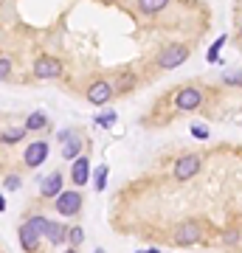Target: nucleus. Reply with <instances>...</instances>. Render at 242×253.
<instances>
[{"mask_svg":"<svg viewBox=\"0 0 242 253\" xmlns=\"http://www.w3.org/2000/svg\"><path fill=\"white\" fill-rule=\"evenodd\" d=\"M9 73H11V59L9 56H0V82L9 79Z\"/></svg>","mask_w":242,"mask_h":253,"instance_id":"nucleus-22","label":"nucleus"},{"mask_svg":"<svg viewBox=\"0 0 242 253\" xmlns=\"http://www.w3.org/2000/svg\"><path fill=\"white\" fill-rule=\"evenodd\" d=\"M237 34H240V37H242V23H240V28H237Z\"/></svg>","mask_w":242,"mask_h":253,"instance_id":"nucleus-31","label":"nucleus"},{"mask_svg":"<svg viewBox=\"0 0 242 253\" xmlns=\"http://www.w3.org/2000/svg\"><path fill=\"white\" fill-rule=\"evenodd\" d=\"M225 84H242V73H237V76H225Z\"/></svg>","mask_w":242,"mask_h":253,"instance_id":"nucleus-27","label":"nucleus"},{"mask_svg":"<svg viewBox=\"0 0 242 253\" xmlns=\"http://www.w3.org/2000/svg\"><path fill=\"white\" fill-rule=\"evenodd\" d=\"M116 121H118L116 113H101V116H96V124L99 126H110V124H116Z\"/></svg>","mask_w":242,"mask_h":253,"instance_id":"nucleus-20","label":"nucleus"},{"mask_svg":"<svg viewBox=\"0 0 242 253\" xmlns=\"http://www.w3.org/2000/svg\"><path fill=\"white\" fill-rule=\"evenodd\" d=\"M223 42H225V37H220L214 45H211V51H208V62H217V54H220V48H223Z\"/></svg>","mask_w":242,"mask_h":253,"instance_id":"nucleus-23","label":"nucleus"},{"mask_svg":"<svg viewBox=\"0 0 242 253\" xmlns=\"http://www.w3.org/2000/svg\"><path fill=\"white\" fill-rule=\"evenodd\" d=\"M166 3L169 0H138V9H141V14H161Z\"/></svg>","mask_w":242,"mask_h":253,"instance_id":"nucleus-16","label":"nucleus"},{"mask_svg":"<svg viewBox=\"0 0 242 253\" xmlns=\"http://www.w3.org/2000/svg\"><path fill=\"white\" fill-rule=\"evenodd\" d=\"M48 126H51V121H48L45 113H31V116L26 118V129L28 132H40V129H48Z\"/></svg>","mask_w":242,"mask_h":253,"instance_id":"nucleus-13","label":"nucleus"},{"mask_svg":"<svg viewBox=\"0 0 242 253\" xmlns=\"http://www.w3.org/2000/svg\"><path fill=\"white\" fill-rule=\"evenodd\" d=\"M107 166H99L96 169V191H104V183H107Z\"/></svg>","mask_w":242,"mask_h":253,"instance_id":"nucleus-19","label":"nucleus"},{"mask_svg":"<svg viewBox=\"0 0 242 253\" xmlns=\"http://www.w3.org/2000/svg\"><path fill=\"white\" fill-rule=\"evenodd\" d=\"M138 253H144V251H138Z\"/></svg>","mask_w":242,"mask_h":253,"instance_id":"nucleus-34","label":"nucleus"},{"mask_svg":"<svg viewBox=\"0 0 242 253\" xmlns=\"http://www.w3.org/2000/svg\"><path fill=\"white\" fill-rule=\"evenodd\" d=\"M192 135L197 138V141H208V135H211V132H208V126L194 124V126H192Z\"/></svg>","mask_w":242,"mask_h":253,"instance_id":"nucleus-21","label":"nucleus"},{"mask_svg":"<svg viewBox=\"0 0 242 253\" xmlns=\"http://www.w3.org/2000/svg\"><path fill=\"white\" fill-rule=\"evenodd\" d=\"M133 84H135V76H133V73H127L124 79H121V84H118V90H130Z\"/></svg>","mask_w":242,"mask_h":253,"instance_id":"nucleus-24","label":"nucleus"},{"mask_svg":"<svg viewBox=\"0 0 242 253\" xmlns=\"http://www.w3.org/2000/svg\"><path fill=\"white\" fill-rule=\"evenodd\" d=\"M56 214H62V217H76L82 211V191L73 189V191H62L59 197H56Z\"/></svg>","mask_w":242,"mask_h":253,"instance_id":"nucleus-5","label":"nucleus"},{"mask_svg":"<svg viewBox=\"0 0 242 253\" xmlns=\"http://www.w3.org/2000/svg\"><path fill=\"white\" fill-rule=\"evenodd\" d=\"M68 242H71V248H79V245L85 242V231H82L79 225L71 228V231H68Z\"/></svg>","mask_w":242,"mask_h":253,"instance_id":"nucleus-18","label":"nucleus"},{"mask_svg":"<svg viewBox=\"0 0 242 253\" xmlns=\"http://www.w3.org/2000/svg\"><path fill=\"white\" fill-rule=\"evenodd\" d=\"M200 104H203V90H197V87H183V90L175 96V107H178L180 113H194Z\"/></svg>","mask_w":242,"mask_h":253,"instance_id":"nucleus-7","label":"nucleus"},{"mask_svg":"<svg viewBox=\"0 0 242 253\" xmlns=\"http://www.w3.org/2000/svg\"><path fill=\"white\" fill-rule=\"evenodd\" d=\"M40 239H43V234L34 231L28 222L20 225V245H23V251H26V253H34L37 248H40Z\"/></svg>","mask_w":242,"mask_h":253,"instance_id":"nucleus-9","label":"nucleus"},{"mask_svg":"<svg viewBox=\"0 0 242 253\" xmlns=\"http://www.w3.org/2000/svg\"><path fill=\"white\" fill-rule=\"evenodd\" d=\"M26 222H28L31 228H34V231H40L43 236H45V231H48V225H51V219L43 217V214H31V217H28Z\"/></svg>","mask_w":242,"mask_h":253,"instance_id":"nucleus-17","label":"nucleus"},{"mask_svg":"<svg viewBox=\"0 0 242 253\" xmlns=\"http://www.w3.org/2000/svg\"><path fill=\"white\" fill-rule=\"evenodd\" d=\"M223 242H225V245H237V242H240V234H237V231H225Z\"/></svg>","mask_w":242,"mask_h":253,"instance_id":"nucleus-25","label":"nucleus"},{"mask_svg":"<svg viewBox=\"0 0 242 253\" xmlns=\"http://www.w3.org/2000/svg\"><path fill=\"white\" fill-rule=\"evenodd\" d=\"M65 253H76V248H71V251H65Z\"/></svg>","mask_w":242,"mask_h":253,"instance_id":"nucleus-33","label":"nucleus"},{"mask_svg":"<svg viewBox=\"0 0 242 253\" xmlns=\"http://www.w3.org/2000/svg\"><path fill=\"white\" fill-rule=\"evenodd\" d=\"M48 152H51L48 141H31V144L26 146V152H23V163H26L28 169H37V166H43L45 163Z\"/></svg>","mask_w":242,"mask_h":253,"instance_id":"nucleus-6","label":"nucleus"},{"mask_svg":"<svg viewBox=\"0 0 242 253\" xmlns=\"http://www.w3.org/2000/svg\"><path fill=\"white\" fill-rule=\"evenodd\" d=\"M71 177H73L76 186H85V183L90 180V161H88V158H76V161H73Z\"/></svg>","mask_w":242,"mask_h":253,"instance_id":"nucleus-11","label":"nucleus"},{"mask_svg":"<svg viewBox=\"0 0 242 253\" xmlns=\"http://www.w3.org/2000/svg\"><path fill=\"white\" fill-rule=\"evenodd\" d=\"M71 135H76V132H71V129H62V132H59V141H62V144H65V141H68V138H71Z\"/></svg>","mask_w":242,"mask_h":253,"instance_id":"nucleus-28","label":"nucleus"},{"mask_svg":"<svg viewBox=\"0 0 242 253\" xmlns=\"http://www.w3.org/2000/svg\"><path fill=\"white\" fill-rule=\"evenodd\" d=\"M45 236H48V242L51 245H62V242H68V228L59 225V222H51L48 231H45Z\"/></svg>","mask_w":242,"mask_h":253,"instance_id":"nucleus-12","label":"nucleus"},{"mask_svg":"<svg viewBox=\"0 0 242 253\" xmlns=\"http://www.w3.org/2000/svg\"><path fill=\"white\" fill-rule=\"evenodd\" d=\"M110 99H113V84H110V82L96 79L88 87V101L90 104H107Z\"/></svg>","mask_w":242,"mask_h":253,"instance_id":"nucleus-8","label":"nucleus"},{"mask_svg":"<svg viewBox=\"0 0 242 253\" xmlns=\"http://www.w3.org/2000/svg\"><path fill=\"white\" fill-rule=\"evenodd\" d=\"M203 225H200L197 219H186V222H180L175 228V234H172V242L178 245V248H192V245L203 242Z\"/></svg>","mask_w":242,"mask_h":253,"instance_id":"nucleus-1","label":"nucleus"},{"mask_svg":"<svg viewBox=\"0 0 242 253\" xmlns=\"http://www.w3.org/2000/svg\"><path fill=\"white\" fill-rule=\"evenodd\" d=\"M144 253H161V251H158V248H149V251H144Z\"/></svg>","mask_w":242,"mask_h":253,"instance_id":"nucleus-30","label":"nucleus"},{"mask_svg":"<svg viewBox=\"0 0 242 253\" xmlns=\"http://www.w3.org/2000/svg\"><path fill=\"white\" fill-rule=\"evenodd\" d=\"M34 76L37 79H43V82L56 79V76H62V62H59L56 56H48V54L37 56L34 59Z\"/></svg>","mask_w":242,"mask_h":253,"instance_id":"nucleus-4","label":"nucleus"},{"mask_svg":"<svg viewBox=\"0 0 242 253\" xmlns=\"http://www.w3.org/2000/svg\"><path fill=\"white\" fill-rule=\"evenodd\" d=\"M200 169H203V161H200L197 155H183V158L175 163L172 174H175V180L186 183V180H192V177H197Z\"/></svg>","mask_w":242,"mask_h":253,"instance_id":"nucleus-3","label":"nucleus"},{"mask_svg":"<svg viewBox=\"0 0 242 253\" xmlns=\"http://www.w3.org/2000/svg\"><path fill=\"white\" fill-rule=\"evenodd\" d=\"M0 211H6V197H0Z\"/></svg>","mask_w":242,"mask_h":253,"instance_id":"nucleus-29","label":"nucleus"},{"mask_svg":"<svg viewBox=\"0 0 242 253\" xmlns=\"http://www.w3.org/2000/svg\"><path fill=\"white\" fill-rule=\"evenodd\" d=\"M93 253H104V251H101V248H96V251H93Z\"/></svg>","mask_w":242,"mask_h":253,"instance_id":"nucleus-32","label":"nucleus"},{"mask_svg":"<svg viewBox=\"0 0 242 253\" xmlns=\"http://www.w3.org/2000/svg\"><path fill=\"white\" fill-rule=\"evenodd\" d=\"M26 124L23 126H11V129H3V132H0V144H17V141H23V138H26Z\"/></svg>","mask_w":242,"mask_h":253,"instance_id":"nucleus-15","label":"nucleus"},{"mask_svg":"<svg viewBox=\"0 0 242 253\" xmlns=\"http://www.w3.org/2000/svg\"><path fill=\"white\" fill-rule=\"evenodd\" d=\"M82 141H79V135H71L68 141H65V146H62V158L65 161H76V158H82Z\"/></svg>","mask_w":242,"mask_h":253,"instance_id":"nucleus-14","label":"nucleus"},{"mask_svg":"<svg viewBox=\"0 0 242 253\" xmlns=\"http://www.w3.org/2000/svg\"><path fill=\"white\" fill-rule=\"evenodd\" d=\"M40 194H43L45 200L48 197H59L62 194V172H51L48 177L43 180V186H40Z\"/></svg>","mask_w":242,"mask_h":253,"instance_id":"nucleus-10","label":"nucleus"},{"mask_svg":"<svg viewBox=\"0 0 242 253\" xmlns=\"http://www.w3.org/2000/svg\"><path fill=\"white\" fill-rule=\"evenodd\" d=\"M186 59H189V48L183 45V42H172V45H166L161 54H158L155 62H158L161 71H175V68H180Z\"/></svg>","mask_w":242,"mask_h":253,"instance_id":"nucleus-2","label":"nucleus"},{"mask_svg":"<svg viewBox=\"0 0 242 253\" xmlns=\"http://www.w3.org/2000/svg\"><path fill=\"white\" fill-rule=\"evenodd\" d=\"M6 189H9V191L20 189V177H17V174H9V177H6Z\"/></svg>","mask_w":242,"mask_h":253,"instance_id":"nucleus-26","label":"nucleus"}]
</instances>
